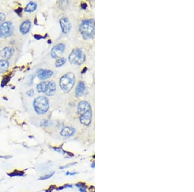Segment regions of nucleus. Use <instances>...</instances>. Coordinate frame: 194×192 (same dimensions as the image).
I'll return each mask as SVG.
<instances>
[{
    "instance_id": "obj_1",
    "label": "nucleus",
    "mask_w": 194,
    "mask_h": 192,
    "mask_svg": "<svg viewBox=\"0 0 194 192\" xmlns=\"http://www.w3.org/2000/svg\"><path fill=\"white\" fill-rule=\"evenodd\" d=\"M79 120L82 124L88 126L92 120V110L90 104L87 101H80L78 104Z\"/></svg>"
},
{
    "instance_id": "obj_2",
    "label": "nucleus",
    "mask_w": 194,
    "mask_h": 192,
    "mask_svg": "<svg viewBox=\"0 0 194 192\" xmlns=\"http://www.w3.org/2000/svg\"><path fill=\"white\" fill-rule=\"evenodd\" d=\"M80 32L84 39H92L94 36V20L87 19L82 21L80 25Z\"/></svg>"
},
{
    "instance_id": "obj_3",
    "label": "nucleus",
    "mask_w": 194,
    "mask_h": 192,
    "mask_svg": "<svg viewBox=\"0 0 194 192\" xmlns=\"http://www.w3.org/2000/svg\"><path fill=\"white\" fill-rule=\"evenodd\" d=\"M75 83V75L72 72L65 74L60 80V86L61 90L66 93L70 92Z\"/></svg>"
},
{
    "instance_id": "obj_4",
    "label": "nucleus",
    "mask_w": 194,
    "mask_h": 192,
    "mask_svg": "<svg viewBox=\"0 0 194 192\" xmlns=\"http://www.w3.org/2000/svg\"><path fill=\"white\" fill-rule=\"evenodd\" d=\"M33 107L36 113L38 114H45L49 109V99L44 96H40L34 99Z\"/></svg>"
},
{
    "instance_id": "obj_5",
    "label": "nucleus",
    "mask_w": 194,
    "mask_h": 192,
    "mask_svg": "<svg viewBox=\"0 0 194 192\" xmlns=\"http://www.w3.org/2000/svg\"><path fill=\"white\" fill-rule=\"evenodd\" d=\"M38 93H43L48 97L54 95L56 91V84L53 81H47L38 84L36 86Z\"/></svg>"
},
{
    "instance_id": "obj_6",
    "label": "nucleus",
    "mask_w": 194,
    "mask_h": 192,
    "mask_svg": "<svg viewBox=\"0 0 194 192\" xmlns=\"http://www.w3.org/2000/svg\"><path fill=\"white\" fill-rule=\"evenodd\" d=\"M69 60L72 64L80 65L86 60V54L81 49L76 48L72 51L69 56Z\"/></svg>"
},
{
    "instance_id": "obj_7",
    "label": "nucleus",
    "mask_w": 194,
    "mask_h": 192,
    "mask_svg": "<svg viewBox=\"0 0 194 192\" xmlns=\"http://www.w3.org/2000/svg\"><path fill=\"white\" fill-rule=\"evenodd\" d=\"M13 32V24L10 21H4L3 23L0 25V38H8V37L12 35Z\"/></svg>"
},
{
    "instance_id": "obj_8",
    "label": "nucleus",
    "mask_w": 194,
    "mask_h": 192,
    "mask_svg": "<svg viewBox=\"0 0 194 192\" xmlns=\"http://www.w3.org/2000/svg\"><path fill=\"white\" fill-rule=\"evenodd\" d=\"M65 45L63 43H60L54 45L51 51V56L53 58H59L61 55L64 53Z\"/></svg>"
},
{
    "instance_id": "obj_9",
    "label": "nucleus",
    "mask_w": 194,
    "mask_h": 192,
    "mask_svg": "<svg viewBox=\"0 0 194 192\" xmlns=\"http://www.w3.org/2000/svg\"><path fill=\"white\" fill-rule=\"evenodd\" d=\"M60 24L62 32L65 34H67L70 31L71 29V23L66 16H64L61 18L60 20Z\"/></svg>"
},
{
    "instance_id": "obj_10",
    "label": "nucleus",
    "mask_w": 194,
    "mask_h": 192,
    "mask_svg": "<svg viewBox=\"0 0 194 192\" xmlns=\"http://www.w3.org/2000/svg\"><path fill=\"white\" fill-rule=\"evenodd\" d=\"M53 74L54 72L50 69H40L38 71L37 76L40 80H44L49 78L50 77H51L53 75Z\"/></svg>"
},
{
    "instance_id": "obj_11",
    "label": "nucleus",
    "mask_w": 194,
    "mask_h": 192,
    "mask_svg": "<svg viewBox=\"0 0 194 192\" xmlns=\"http://www.w3.org/2000/svg\"><path fill=\"white\" fill-rule=\"evenodd\" d=\"M76 130L75 128L71 126H66L62 129L60 132V135L64 137H69L72 136L75 134Z\"/></svg>"
},
{
    "instance_id": "obj_12",
    "label": "nucleus",
    "mask_w": 194,
    "mask_h": 192,
    "mask_svg": "<svg viewBox=\"0 0 194 192\" xmlns=\"http://www.w3.org/2000/svg\"><path fill=\"white\" fill-rule=\"evenodd\" d=\"M31 27V22L30 20H25L21 24L20 31L22 34H26L30 31Z\"/></svg>"
},
{
    "instance_id": "obj_13",
    "label": "nucleus",
    "mask_w": 194,
    "mask_h": 192,
    "mask_svg": "<svg viewBox=\"0 0 194 192\" xmlns=\"http://www.w3.org/2000/svg\"><path fill=\"white\" fill-rule=\"evenodd\" d=\"M14 53V50L12 48L10 47H4L3 49L1 51V56L5 58V60H8L10 58H11V56L13 55Z\"/></svg>"
},
{
    "instance_id": "obj_14",
    "label": "nucleus",
    "mask_w": 194,
    "mask_h": 192,
    "mask_svg": "<svg viewBox=\"0 0 194 192\" xmlns=\"http://www.w3.org/2000/svg\"><path fill=\"white\" fill-rule=\"evenodd\" d=\"M86 91V85L83 82H80L76 88L75 94L76 97H80L83 95Z\"/></svg>"
},
{
    "instance_id": "obj_15",
    "label": "nucleus",
    "mask_w": 194,
    "mask_h": 192,
    "mask_svg": "<svg viewBox=\"0 0 194 192\" xmlns=\"http://www.w3.org/2000/svg\"><path fill=\"white\" fill-rule=\"evenodd\" d=\"M9 63L7 60H0V74L4 73L8 70Z\"/></svg>"
},
{
    "instance_id": "obj_16",
    "label": "nucleus",
    "mask_w": 194,
    "mask_h": 192,
    "mask_svg": "<svg viewBox=\"0 0 194 192\" xmlns=\"http://www.w3.org/2000/svg\"><path fill=\"white\" fill-rule=\"evenodd\" d=\"M36 9H37V4L34 1H31L25 7V11L27 12H34Z\"/></svg>"
},
{
    "instance_id": "obj_17",
    "label": "nucleus",
    "mask_w": 194,
    "mask_h": 192,
    "mask_svg": "<svg viewBox=\"0 0 194 192\" xmlns=\"http://www.w3.org/2000/svg\"><path fill=\"white\" fill-rule=\"evenodd\" d=\"M9 177H22L25 175V172L23 171H20V170H15L10 173H7Z\"/></svg>"
},
{
    "instance_id": "obj_18",
    "label": "nucleus",
    "mask_w": 194,
    "mask_h": 192,
    "mask_svg": "<svg viewBox=\"0 0 194 192\" xmlns=\"http://www.w3.org/2000/svg\"><path fill=\"white\" fill-rule=\"evenodd\" d=\"M65 63H66V59L64 57H60L58 58L55 62L56 67H60L61 66H63Z\"/></svg>"
},
{
    "instance_id": "obj_19",
    "label": "nucleus",
    "mask_w": 194,
    "mask_h": 192,
    "mask_svg": "<svg viewBox=\"0 0 194 192\" xmlns=\"http://www.w3.org/2000/svg\"><path fill=\"white\" fill-rule=\"evenodd\" d=\"M53 149L56 151V152L58 153H60L61 155H66V154H70L71 153H68L66 151H65L64 149H63L62 148H61V147H53Z\"/></svg>"
},
{
    "instance_id": "obj_20",
    "label": "nucleus",
    "mask_w": 194,
    "mask_h": 192,
    "mask_svg": "<svg viewBox=\"0 0 194 192\" xmlns=\"http://www.w3.org/2000/svg\"><path fill=\"white\" fill-rule=\"evenodd\" d=\"M54 175V172H51L50 173H49V174H47V175H45L44 176H42V177H40V178H39V180H47V179H49L50 178H51V177H52L53 175Z\"/></svg>"
},
{
    "instance_id": "obj_21",
    "label": "nucleus",
    "mask_w": 194,
    "mask_h": 192,
    "mask_svg": "<svg viewBox=\"0 0 194 192\" xmlns=\"http://www.w3.org/2000/svg\"><path fill=\"white\" fill-rule=\"evenodd\" d=\"M75 186L78 188H82V189H85V190H86L87 188L86 184L84 182H79L78 183H76L75 184Z\"/></svg>"
},
{
    "instance_id": "obj_22",
    "label": "nucleus",
    "mask_w": 194,
    "mask_h": 192,
    "mask_svg": "<svg viewBox=\"0 0 194 192\" xmlns=\"http://www.w3.org/2000/svg\"><path fill=\"white\" fill-rule=\"evenodd\" d=\"M5 20V15L2 12H0V25L3 23Z\"/></svg>"
},
{
    "instance_id": "obj_23",
    "label": "nucleus",
    "mask_w": 194,
    "mask_h": 192,
    "mask_svg": "<svg viewBox=\"0 0 194 192\" xmlns=\"http://www.w3.org/2000/svg\"><path fill=\"white\" fill-rule=\"evenodd\" d=\"M77 174H78L77 172H70V171H68L65 173V175H70V176H73V175H75Z\"/></svg>"
},
{
    "instance_id": "obj_24",
    "label": "nucleus",
    "mask_w": 194,
    "mask_h": 192,
    "mask_svg": "<svg viewBox=\"0 0 194 192\" xmlns=\"http://www.w3.org/2000/svg\"><path fill=\"white\" fill-rule=\"evenodd\" d=\"M76 163H71V164H67L66 166H61V167L60 168V169H65V168H67L68 167H70V166H73V165H75L76 164Z\"/></svg>"
},
{
    "instance_id": "obj_25",
    "label": "nucleus",
    "mask_w": 194,
    "mask_h": 192,
    "mask_svg": "<svg viewBox=\"0 0 194 192\" xmlns=\"http://www.w3.org/2000/svg\"><path fill=\"white\" fill-rule=\"evenodd\" d=\"M27 95H29V96H30V97H31V96H32V95H33V94H34V91L33 90H29V91H27Z\"/></svg>"
},
{
    "instance_id": "obj_26",
    "label": "nucleus",
    "mask_w": 194,
    "mask_h": 192,
    "mask_svg": "<svg viewBox=\"0 0 194 192\" xmlns=\"http://www.w3.org/2000/svg\"><path fill=\"white\" fill-rule=\"evenodd\" d=\"M79 191H80V192H87L86 190L82 189V188H79Z\"/></svg>"
},
{
    "instance_id": "obj_27",
    "label": "nucleus",
    "mask_w": 194,
    "mask_h": 192,
    "mask_svg": "<svg viewBox=\"0 0 194 192\" xmlns=\"http://www.w3.org/2000/svg\"><path fill=\"white\" fill-rule=\"evenodd\" d=\"M91 168H94V167H95V163H94V162H93V163L91 164Z\"/></svg>"
}]
</instances>
